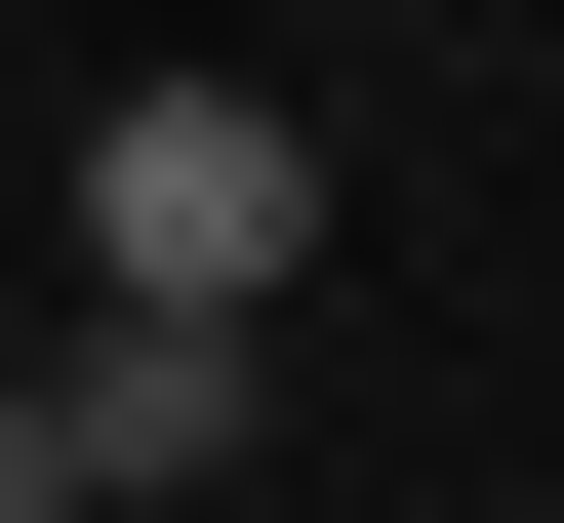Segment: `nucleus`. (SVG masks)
Returning <instances> with one entry per match:
<instances>
[{"mask_svg":"<svg viewBox=\"0 0 564 523\" xmlns=\"http://www.w3.org/2000/svg\"><path fill=\"white\" fill-rule=\"evenodd\" d=\"M0 523H82V483H41V362H0Z\"/></svg>","mask_w":564,"mask_h":523,"instance_id":"3","label":"nucleus"},{"mask_svg":"<svg viewBox=\"0 0 564 523\" xmlns=\"http://www.w3.org/2000/svg\"><path fill=\"white\" fill-rule=\"evenodd\" d=\"M242 362H282V323H82V362H41V483H82V523L242 483Z\"/></svg>","mask_w":564,"mask_h":523,"instance_id":"2","label":"nucleus"},{"mask_svg":"<svg viewBox=\"0 0 564 523\" xmlns=\"http://www.w3.org/2000/svg\"><path fill=\"white\" fill-rule=\"evenodd\" d=\"M82 282L121 323H282V282H323V121L282 81H121L82 121Z\"/></svg>","mask_w":564,"mask_h":523,"instance_id":"1","label":"nucleus"}]
</instances>
